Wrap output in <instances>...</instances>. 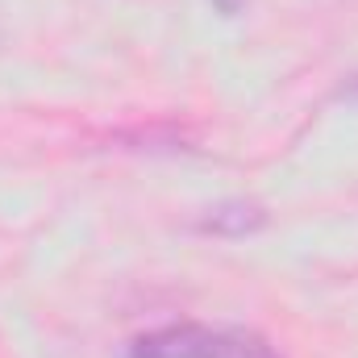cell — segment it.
Here are the masks:
<instances>
[{"label":"cell","instance_id":"7a4b0ae2","mask_svg":"<svg viewBox=\"0 0 358 358\" xmlns=\"http://www.w3.org/2000/svg\"><path fill=\"white\" fill-rule=\"evenodd\" d=\"M255 225H263V213L255 204H225L204 221V229L213 234H250Z\"/></svg>","mask_w":358,"mask_h":358},{"label":"cell","instance_id":"6da1fadb","mask_svg":"<svg viewBox=\"0 0 358 358\" xmlns=\"http://www.w3.org/2000/svg\"><path fill=\"white\" fill-rule=\"evenodd\" d=\"M129 358H279L267 338L234 325L179 321L129 342Z\"/></svg>","mask_w":358,"mask_h":358}]
</instances>
